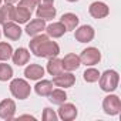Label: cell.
Wrapping results in <instances>:
<instances>
[{
    "label": "cell",
    "instance_id": "cell-1",
    "mask_svg": "<svg viewBox=\"0 0 121 121\" xmlns=\"http://www.w3.org/2000/svg\"><path fill=\"white\" fill-rule=\"evenodd\" d=\"M29 46H30V51L36 57H41V58L57 57L60 53L58 44L56 41H51L47 34H41V33L34 36L33 40L29 43Z\"/></svg>",
    "mask_w": 121,
    "mask_h": 121
},
{
    "label": "cell",
    "instance_id": "cell-2",
    "mask_svg": "<svg viewBox=\"0 0 121 121\" xmlns=\"http://www.w3.org/2000/svg\"><path fill=\"white\" fill-rule=\"evenodd\" d=\"M100 88L105 93H112L117 90L120 83V74L115 70H105L103 74H100Z\"/></svg>",
    "mask_w": 121,
    "mask_h": 121
},
{
    "label": "cell",
    "instance_id": "cell-3",
    "mask_svg": "<svg viewBox=\"0 0 121 121\" xmlns=\"http://www.w3.org/2000/svg\"><path fill=\"white\" fill-rule=\"evenodd\" d=\"M10 93L14 98L26 100V98H29L30 93H31V87L23 78H13L10 83Z\"/></svg>",
    "mask_w": 121,
    "mask_h": 121
},
{
    "label": "cell",
    "instance_id": "cell-4",
    "mask_svg": "<svg viewBox=\"0 0 121 121\" xmlns=\"http://www.w3.org/2000/svg\"><path fill=\"white\" fill-rule=\"evenodd\" d=\"M78 57H80L81 64H86V66L91 67V66H95V64L100 63V60H101V53H100V50L95 48V47H87V48H84V50L81 51V54H80Z\"/></svg>",
    "mask_w": 121,
    "mask_h": 121
},
{
    "label": "cell",
    "instance_id": "cell-5",
    "mask_svg": "<svg viewBox=\"0 0 121 121\" xmlns=\"http://www.w3.org/2000/svg\"><path fill=\"white\" fill-rule=\"evenodd\" d=\"M103 110L107 115H118L121 111V100L115 94H108L103 100Z\"/></svg>",
    "mask_w": 121,
    "mask_h": 121
},
{
    "label": "cell",
    "instance_id": "cell-6",
    "mask_svg": "<svg viewBox=\"0 0 121 121\" xmlns=\"http://www.w3.org/2000/svg\"><path fill=\"white\" fill-rule=\"evenodd\" d=\"M53 84L57 86L58 88H70L76 84V76L71 71H61L57 76H53Z\"/></svg>",
    "mask_w": 121,
    "mask_h": 121
},
{
    "label": "cell",
    "instance_id": "cell-7",
    "mask_svg": "<svg viewBox=\"0 0 121 121\" xmlns=\"http://www.w3.org/2000/svg\"><path fill=\"white\" fill-rule=\"evenodd\" d=\"M78 111H77V107L71 103H63V104H60V108H58V118L60 120H63V121H73L76 120Z\"/></svg>",
    "mask_w": 121,
    "mask_h": 121
},
{
    "label": "cell",
    "instance_id": "cell-8",
    "mask_svg": "<svg viewBox=\"0 0 121 121\" xmlns=\"http://www.w3.org/2000/svg\"><path fill=\"white\" fill-rule=\"evenodd\" d=\"M88 13L93 19H104L110 14V7L104 2H93L88 7Z\"/></svg>",
    "mask_w": 121,
    "mask_h": 121
},
{
    "label": "cell",
    "instance_id": "cell-9",
    "mask_svg": "<svg viewBox=\"0 0 121 121\" xmlns=\"http://www.w3.org/2000/svg\"><path fill=\"white\" fill-rule=\"evenodd\" d=\"M16 114V103L12 98H4L0 101V118L3 120H13Z\"/></svg>",
    "mask_w": 121,
    "mask_h": 121
},
{
    "label": "cell",
    "instance_id": "cell-10",
    "mask_svg": "<svg viewBox=\"0 0 121 121\" xmlns=\"http://www.w3.org/2000/svg\"><path fill=\"white\" fill-rule=\"evenodd\" d=\"M94 36H95V31H94V29H93L91 26H88V24L80 26V27L76 29V31H74V37H76V40L80 41V43H90V41H93Z\"/></svg>",
    "mask_w": 121,
    "mask_h": 121
},
{
    "label": "cell",
    "instance_id": "cell-11",
    "mask_svg": "<svg viewBox=\"0 0 121 121\" xmlns=\"http://www.w3.org/2000/svg\"><path fill=\"white\" fill-rule=\"evenodd\" d=\"M3 34L9 40H19L22 37V27L14 22H9L3 24Z\"/></svg>",
    "mask_w": 121,
    "mask_h": 121
},
{
    "label": "cell",
    "instance_id": "cell-12",
    "mask_svg": "<svg viewBox=\"0 0 121 121\" xmlns=\"http://www.w3.org/2000/svg\"><path fill=\"white\" fill-rule=\"evenodd\" d=\"M61 64H63V70H66V71H74V70H77L81 66V61H80V57L77 54L69 53L61 60Z\"/></svg>",
    "mask_w": 121,
    "mask_h": 121
},
{
    "label": "cell",
    "instance_id": "cell-13",
    "mask_svg": "<svg viewBox=\"0 0 121 121\" xmlns=\"http://www.w3.org/2000/svg\"><path fill=\"white\" fill-rule=\"evenodd\" d=\"M57 14V10L54 7V4H46V6H39L36 10V16L37 19H41L44 22L47 20H53Z\"/></svg>",
    "mask_w": 121,
    "mask_h": 121
},
{
    "label": "cell",
    "instance_id": "cell-14",
    "mask_svg": "<svg viewBox=\"0 0 121 121\" xmlns=\"http://www.w3.org/2000/svg\"><path fill=\"white\" fill-rule=\"evenodd\" d=\"M27 26H26V33L29 34V36H31V37H34V36H37V34H40L44 29H46V22L44 20H41V19H34V20H30V22H27L26 23Z\"/></svg>",
    "mask_w": 121,
    "mask_h": 121
},
{
    "label": "cell",
    "instance_id": "cell-15",
    "mask_svg": "<svg viewBox=\"0 0 121 121\" xmlns=\"http://www.w3.org/2000/svg\"><path fill=\"white\" fill-rule=\"evenodd\" d=\"M12 60H13V63L16 66H24L29 63V60H30V51L24 47H19L16 51H13L12 54Z\"/></svg>",
    "mask_w": 121,
    "mask_h": 121
},
{
    "label": "cell",
    "instance_id": "cell-16",
    "mask_svg": "<svg viewBox=\"0 0 121 121\" xmlns=\"http://www.w3.org/2000/svg\"><path fill=\"white\" fill-rule=\"evenodd\" d=\"M60 22H61L63 26L66 27V31H73V30L77 29V26L80 23V19L74 13H64L61 16V19H60Z\"/></svg>",
    "mask_w": 121,
    "mask_h": 121
},
{
    "label": "cell",
    "instance_id": "cell-17",
    "mask_svg": "<svg viewBox=\"0 0 121 121\" xmlns=\"http://www.w3.org/2000/svg\"><path fill=\"white\" fill-rule=\"evenodd\" d=\"M24 76L26 78L29 80H40L43 78L44 76V69L40 66V64H29L26 69H24Z\"/></svg>",
    "mask_w": 121,
    "mask_h": 121
},
{
    "label": "cell",
    "instance_id": "cell-18",
    "mask_svg": "<svg viewBox=\"0 0 121 121\" xmlns=\"http://www.w3.org/2000/svg\"><path fill=\"white\" fill-rule=\"evenodd\" d=\"M46 33L48 37H53V39H60L63 37L64 33H66V27L63 26L61 22H56V23H51L48 26H46Z\"/></svg>",
    "mask_w": 121,
    "mask_h": 121
},
{
    "label": "cell",
    "instance_id": "cell-19",
    "mask_svg": "<svg viewBox=\"0 0 121 121\" xmlns=\"http://www.w3.org/2000/svg\"><path fill=\"white\" fill-rule=\"evenodd\" d=\"M34 91L40 97H48V94L53 91V81L50 80H37V84L34 86Z\"/></svg>",
    "mask_w": 121,
    "mask_h": 121
},
{
    "label": "cell",
    "instance_id": "cell-20",
    "mask_svg": "<svg viewBox=\"0 0 121 121\" xmlns=\"http://www.w3.org/2000/svg\"><path fill=\"white\" fill-rule=\"evenodd\" d=\"M14 14V6L13 4H4L0 6V24H6L9 22H13Z\"/></svg>",
    "mask_w": 121,
    "mask_h": 121
},
{
    "label": "cell",
    "instance_id": "cell-21",
    "mask_svg": "<svg viewBox=\"0 0 121 121\" xmlns=\"http://www.w3.org/2000/svg\"><path fill=\"white\" fill-rule=\"evenodd\" d=\"M48 100H50L51 104L60 105V104L66 103V100H67V93L64 91V88H56V90H53V91L48 94Z\"/></svg>",
    "mask_w": 121,
    "mask_h": 121
},
{
    "label": "cell",
    "instance_id": "cell-22",
    "mask_svg": "<svg viewBox=\"0 0 121 121\" xmlns=\"http://www.w3.org/2000/svg\"><path fill=\"white\" fill-rule=\"evenodd\" d=\"M63 71V64H61V60L57 58V57H51L48 58V63H47V73L50 76H57Z\"/></svg>",
    "mask_w": 121,
    "mask_h": 121
},
{
    "label": "cell",
    "instance_id": "cell-23",
    "mask_svg": "<svg viewBox=\"0 0 121 121\" xmlns=\"http://www.w3.org/2000/svg\"><path fill=\"white\" fill-rule=\"evenodd\" d=\"M31 19V13L22 9V7H14V14H13V22L17 24H26Z\"/></svg>",
    "mask_w": 121,
    "mask_h": 121
},
{
    "label": "cell",
    "instance_id": "cell-24",
    "mask_svg": "<svg viewBox=\"0 0 121 121\" xmlns=\"http://www.w3.org/2000/svg\"><path fill=\"white\" fill-rule=\"evenodd\" d=\"M13 54V47L12 44L6 41H0V61H7L12 58Z\"/></svg>",
    "mask_w": 121,
    "mask_h": 121
},
{
    "label": "cell",
    "instance_id": "cell-25",
    "mask_svg": "<svg viewBox=\"0 0 121 121\" xmlns=\"http://www.w3.org/2000/svg\"><path fill=\"white\" fill-rule=\"evenodd\" d=\"M13 78V69L10 64L0 63V81H9Z\"/></svg>",
    "mask_w": 121,
    "mask_h": 121
},
{
    "label": "cell",
    "instance_id": "cell-26",
    "mask_svg": "<svg viewBox=\"0 0 121 121\" xmlns=\"http://www.w3.org/2000/svg\"><path fill=\"white\" fill-rule=\"evenodd\" d=\"M83 78H84L86 83H95L100 78V71L97 69H93V67L91 69H87L84 71V74H83Z\"/></svg>",
    "mask_w": 121,
    "mask_h": 121
},
{
    "label": "cell",
    "instance_id": "cell-27",
    "mask_svg": "<svg viewBox=\"0 0 121 121\" xmlns=\"http://www.w3.org/2000/svg\"><path fill=\"white\" fill-rule=\"evenodd\" d=\"M17 7H22V9L33 13L34 9L37 7V2H36V0H19V6Z\"/></svg>",
    "mask_w": 121,
    "mask_h": 121
},
{
    "label": "cell",
    "instance_id": "cell-28",
    "mask_svg": "<svg viewBox=\"0 0 121 121\" xmlns=\"http://www.w3.org/2000/svg\"><path fill=\"white\" fill-rule=\"evenodd\" d=\"M41 118H43L44 121H57V120H58V115H57V112H56L54 110L46 107V108L43 110V115H41Z\"/></svg>",
    "mask_w": 121,
    "mask_h": 121
},
{
    "label": "cell",
    "instance_id": "cell-29",
    "mask_svg": "<svg viewBox=\"0 0 121 121\" xmlns=\"http://www.w3.org/2000/svg\"><path fill=\"white\" fill-rule=\"evenodd\" d=\"M39 6H46V4H54V0H36Z\"/></svg>",
    "mask_w": 121,
    "mask_h": 121
},
{
    "label": "cell",
    "instance_id": "cell-30",
    "mask_svg": "<svg viewBox=\"0 0 121 121\" xmlns=\"http://www.w3.org/2000/svg\"><path fill=\"white\" fill-rule=\"evenodd\" d=\"M19 0H4V3L6 4H14V3H17Z\"/></svg>",
    "mask_w": 121,
    "mask_h": 121
},
{
    "label": "cell",
    "instance_id": "cell-31",
    "mask_svg": "<svg viewBox=\"0 0 121 121\" xmlns=\"http://www.w3.org/2000/svg\"><path fill=\"white\" fill-rule=\"evenodd\" d=\"M67 2H70V3H76V2H78V0H67Z\"/></svg>",
    "mask_w": 121,
    "mask_h": 121
},
{
    "label": "cell",
    "instance_id": "cell-32",
    "mask_svg": "<svg viewBox=\"0 0 121 121\" xmlns=\"http://www.w3.org/2000/svg\"><path fill=\"white\" fill-rule=\"evenodd\" d=\"M2 2H3V0H0V6H2Z\"/></svg>",
    "mask_w": 121,
    "mask_h": 121
},
{
    "label": "cell",
    "instance_id": "cell-33",
    "mask_svg": "<svg viewBox=\"0 0 121 121\" xmlns=\"http://www.w3.org/2000/svg\"><path fill=\"white\" fill-rule=\"evenodd\" d=\"M0 37H2V30H0Z\"/></svg>",
    "mask_w": 121,
    "mask_h": 121
}]
</instances>
